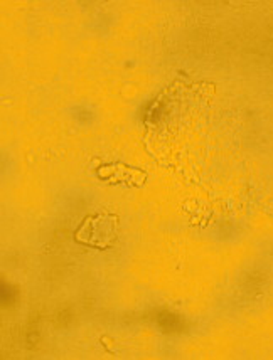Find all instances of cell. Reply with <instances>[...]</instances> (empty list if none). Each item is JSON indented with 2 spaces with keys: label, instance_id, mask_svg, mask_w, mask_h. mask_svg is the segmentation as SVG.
<instances>
[{
  "label": "cell",
  "instance_id": "1",
  "mask_svg": "<svg viewBox=\"0 0 273 360\" xmlns=\"http://www.w3.org/2000/svg\"><path fill=\"white\" fill-rule=\"evenodd\" d=\"M117 227L118 221L112 214H96V216L88 217L81 224L78 233H76V241L106 250V248H110L115 243Z\"/></svg>",
  "mask_w": 273,
  "mask_h": 360
}]
</instances>
